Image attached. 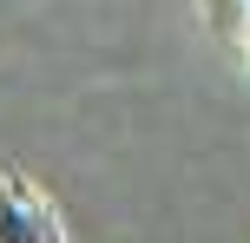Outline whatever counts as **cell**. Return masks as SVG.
Here are the masks:
<instances>
[{
  "label": "cell",
  "instance_id": "obj_1",
  "mask_svg": "<svg viewBox=\"0 0 250 243\" xmlns=\"http://www.w3.org/2000/svg\"><path fill=\"white\" fill-rule=\"evenodd\" d=\"M0 243H66L53 204L26 178H0Z\"/></svg>",
  "mask_w": 250,
  "mask_h": 243
}]
</instances>
